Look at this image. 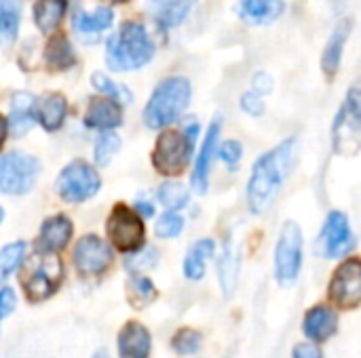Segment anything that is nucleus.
<instances>
[{
    "label": "nucleus",
    "mask_w": 361,
    "mask_h": 358,
    "mask_svg": "<svg viewBox=\"0 0 361 358\" xmlns=\"http://www.w3.org/2000/svg\"><path fill=\"white\" fill-rule=\"evenodd\" d=\"M296 152V139L288 137L273 150L264 152L252 167V175L247 181V207L254 215L264 213L275 196L279 194Z\"/></svg>",
    "instance_id": "obj_1"
},
{
    "label": "nucleus",
    "mask_w": 361,
    "mask_h": 358,
    "mask_svg": "<svg viewBox=\"0 0 361 358\" xmlns=\"http://www.w3.org/2000/svg\"><path fill=\"white\" fill-rule=\"evenodd\" d=\"M154 57V42L146 27L137 21H127L106 42V63L116 72H133L144 68Z\"/></svg>",
    "instance_id": "obj_2"
},
{
    "label": "nucleus",
    "mask_w": 361,
    "mask_h": 358,
    "mask_svg": "<svg viewBox=\"0 0 361 358\" xmlns=\"http://www.w3.org/2000/svg\"><path fill=\"white\" fill-rule=\"evenodd\" d=\"M63 283V264L57 253L40 251L32 253L27 260L21 262L19 285L27 298V302L38 304L53 298Z\"/></svg>",
    "instance_id": "obj_3"
},
{
    "label": "nucleus",
    "mask_w": 361,
    "mask_h": 358,
    "mask_svg": "<svg viewBox=\"0 0 361 358\" xmlns=\"http://www.w3.org/2000/svg\"><path fill=\"white\" fill-rule=\"evenodd\" d=\"M190 95H192V89L186 78L169 76V78L161 80L144 108L146 127L148 129H165L171 122H176L188 108Z\"/></svg>",
    "instance_id": "obj_4"
},
{
    "label": "nucleus",
    "mask_w": 361,
    "mask_h": 358,
    "mask_svg": "<svg viewBox=\"0 0 361 358\" xmlns=\"http://www.w3.org/2000/svg\"><path fill=\"white\" fill-rule=\"evenodd\" d=\"M197 135H199L197 122H188L184 131H176V129L163 131L152 150V165L157 173L167 177H176L184 173L192 158Z\"/></svg>",
    "instance_id": "obj_5"
},
{
    "label": "nucleus",
    "mask_w": 361,
    "mask_h": 358,
    "mask_svg": "<svg viewBox=\"0 0 361 358\" xmlns=\"http://www.w3.org/2000/svg\"><path fill=\"white\" fill-rule=\"evenodd\" d=\"M332 143L336 154L355 156L361 148V93L351 87L332 127Z\"/></svg>",
    "instance_id": "obj_6"
},
{
    "label": "nucleus",
    "mask_w": 361,
    "mask_h": 358,
    "mask_svg": "<svg viewBox=\"0 0 361 358\" xmlns=\"http://www.w3.org/2000/svg\"><path fill=\"white\" fill-rule=\"evenodd\" d=\"M99 186H102L99 173L95 171V167H91V162L82 158L68 162L55 179L57 194L70 205H80L93 198L99 192Z\"/></svg>",
    "instance_id": "obj_7"
},
{
    "label": "nucleus",
    "mask_w": 361,
    "mask_h": 358,
    "mask_svg": "<svg viewBox=\"0 0 361 358\" xmlns=\"http://www.w3.org/2000/svg\"><path fill=\"white\" fill-rule=\"evenodd\" d=\"M40 175V162L32 154L6 152L0 156V192L11 196L27 194Z\"/></svg>",
    "instance_id": "obj_8"
},
{
    "label": "nucleus",
    "mask_w": 361,
    "mask_h": 358,
    "mask_svg": "<svg viewBox=\"0 0 361 358\" xmlns=\"http://www.w3.org/2000/svg\"><path fill=\"white\" fill-rule=\"evenodd\" d=\"M302 268V230L296 222H286L275 245V279L290 287Z\"/></svg>",
    "instance_id": "obj_9"
},
{
    "label": "nucleus",
    "mask_w": 361,
    "mask_h": 358,
    "mask_svg": "<svg viewBox=\"0 0 361 358\" xmlns=\"http://www.w3.org/2000/svg\"><path fill=\"white\" fill-rule=\"evenodd\" d=\"M106 234L114 249L123 253H131L144 245V236H146L144 219L131 207L118 203L112 207L106 219Z\"/></svg>",
    "instance_id": "obj_10"
},
{
    "label": "nucleus",
    "mask_w": 361,
    "mask_h": 358,
    "mask_svg": "<svg viewBox=\"0 0 361 358\" xmlns=\"http://www.w3.org/2000/svg\"><path fill=\"white\" fill-rule=\"evenodd\" d=\"M328 295L334 306L355 310L361 304V262L357 257L345 260L332 274Z\"/></svg>",
    "instance_id": "obj_11"
},
{
    "label": "nucleus",
    "mask_w": 361,
    "mask_h": 358,
    "mask_svg": "<svg viewBox=\"0 0 361 358\" xmlns=\"http://www.w3.org/2000/svg\"><path fill=\"white\" fill-rule=\"evenodd\" d=\"M72 260L82 276H99L112 266L114 253L110 245L97 234H85L82 238H78Z\"/></svg>",
    "instance_id": "obj_12"
},
{
    "label": "nucleus",
    "mask_w": 361,
    "mask_h": 358,
    "mask_svg": "<svg viewBox=\"0 0 361 358\" xmlns=\"http://www.w3.org/2000/svg\"><path fill=\"white\" fill-rule=\"evenodd\" d=\"M355 245V236L351 232L349 226V217L343 211H332L328 213L319 241H317V249L322 253V257L334 260V257H343L345 253H349Z\"/></svg>",
    "instance_id": "obj_13"
},
{
    "label": "nucleus",
    "mask_w": 361,
    "mask_h": 358,
    "mask_svg": "<svg viewBox=\"0 0 361 358\" xmlns=\"http://www.w3.org/2000/svg\"><path fill=\"white\" fill-rule=\"evenodd\" d=\"M220 131H222V120L216 118L209 129H207V135H205V141L201 146V152L197 156V162H195V169H192V188L195 192L199 194H205L207 192V186H209V169H212V162H214V154L218 150V137H220Z\"/></svg>",
    "instance_id": "obj_14"
},
{
    "label": "nucleus",
    "mask_w": 361,
    "mask_h": 358,
    "mask_svg": "<svg viewBox=\"0 0 361 358\" xmlns=\"http://www.w3.org/2000/svg\"><path fill=\"white\" fill-rule=\"evenodd\" d=\"M116 346H118V358H148L152 350V338L142 323L129 321L121 327Z\"/></svg>",
    "instance_id": "obj_15"
},
{
    "label": "nucleus",
    "mask_w": 361,
    "mask_h": 358,
    "mask_svg": "<svg viewBox=\"0 0 361 358\" xmlns=\"http://www.w3.org/2000/svg\"><path fill=\"white\" fill-rule=\"evenodd\" d=\"M72 232H74V226H72L68 215H61V213L51 215L40 226V234H38V243H36L38 247L36 249L59 253L72 241Z\"/></svg>",
    "instance_id": "obj_16"
},
{
    "label": "nucleus",
    "mask_w": 361,
    "mask_h": 358,
    "mask_svg": "<svg viewBox=\"0 0 361 358\" xmlns=\"http://www.w3.org/2000/svg\"><path fill=\"white\" fill-rule=\"evenodd\" d=\"M336 329H338V314L334 312V308L326 304H319L305 314L302 331L307 340H311L313 344L328 342L336 333Z\"/></svg>",
    "instance_id": "obj_17"
},
{
    "label": "nucleus",
    "mask_w": 361,
    "mask_h": 358,
    "mask_svg": "<svg viewBox=\"0 0 361 358\" xmlns=\"http://www.w3.org/2000/svg\"><path fill=\"white\" fill-rule=\"evenodd\" d=\"M68 116V101L61 93H44L34 101V122H38L44 131L53 133L63 127Z\"/></svg>",
    "instance_id": "obj_18"
},
{
    "label": "nucleus",
    "mask_w": 361,
    "mask_h": 358,
    "mask_svg": "<svg viewBox=\"0 0 361 358\" xmlns=\"http://www.w3.org/2000/svg\"><path fill=\"white\" fill-rule=\"evenodd\" d=\"M123 122V103L116 99H110L106 95L95 97L89 101V108L85 112V124L91 129H116Z\"/></svg>",
    "instance_id": "obj_19"
},
{
    "label": "nucleus",
    "mask_w": 361,
    "mask_h": 358,
    "mask_svg": "<svg viewBox=\"0 0 361 358\" xmlns=\"http://www.w3.org/2000/svg\"><path fill=\"white\" fill-rule=\"evenodd\" d=\"M353 30V21L349 17L341 19L336 23V27L332 30V36L328 38L326 46H324V55H322V70L328 78H334L341 61H343V53H345V44L351 36Z\"/></svg>",
    "instance_id": "obj_20"
},
{
    "label": "nucleus",
    "mask_w": 361,
    "mask_h": 358,
    "mask_svg": "<svg viewBox=\"0 0 361 358\" xmlns=\"http://www.w3.org/2000/svg\"><path fill=\"white\" fill-rule=\"evenodd\" d=\"M286 11V0H239L237 15L247 25H269Z\"/></svg>",
    "instance_id": "obj_21"
},
{
    "label": "nucleus",
    "mask_w": 361,
    "mask_h": 358,
    "mask_svg": "<svg viewBox=\"0 0 361 358\" xmlns=\"http://www.w3.org/2000/svg\"><path fill=\"white\" fill-rule=\"evenodd\" d=\"M34 95L27 91H17L11 97V116H8V131L15 137H21L34 124Z\"/></svg>",
    "instance_id": "obj_22"
},
{
    "label": "nucleus",
    "mask_w": 361,
    "mask_h": 358,
    "mask_svg": "<svg viewBox=\"0 0 361 358\" xmlns=\"http://www.w3.org/2000/svg\"><path fill=\"white\" fill-rule=\"evenodd\" d=\"M216 255V243L212 238L197 241L184 260V276L188 281H201L205 276V264Z\"/></svg>",
    "instance_id": "obj_23"
},
{
    "label": "nucleus",
    "mask_w": 361,
    "mask_h": 358,
    "mask_svg": "<svg viewBox=\"0 0 361 358\" xmlns=\"http://www.w3.org/2000/svg\"><path fill=\"white\" fill-rule=\"evenodd\" d=\"M44 63H47V68H51L55 72L70 70L76 63L74 49H72V44H70V40L66 36L57 34L47 42V46H44Z\"/></svg>",
    "instance_id": "obj_24"
},
{
    "label": "nucleus",
    "mask_w": 361,
    "mask_h": 358,
    "mask_svg": "<svg viewBox=\"0 0 361 358\" xmlns=\"http://www.w3.org/2000/svg\"><path fill=\"white\" fill-rule=\"evenodd\" d=\"M68 8V0H36L34 4V23L40 32L51 34L61 23Z\"/></svg>",
    "instance_id": "obj_25"
},
{
    "label": "nucleus",
    "mask_w": 361,
    "mask_h": 358,
    "mask_svg": "<svg viewBox=\"0 0 361 358\" xmlns=\"http://www.w3.org/2000/svg\"><path fill=\"white\" fill-rule=\"evenodd\" d=\"M112 19H114L112 11L108 6H99L93 13H80V15H76L74 21H72V25H74V30L82 38H87V36H97V34L106 32L112 25Z\"/></svg>",
    "instance_id": "obj_26"
},
{
    "label": "nucleus",
    "mask_w": 361,
    "mask_h": 358,
    "mask_svg": "<svg viewBox=\"0 0 361 358\" xmlns=\"http://www.w3.org/2000/svg\"><path fill=\"white\" fill-rule=\"evenodd\" d=\"M239 264H241L239 251L235 249V245H226L224 253H222V257L218 262V276H220V285H222V291H224L226 298H231L235 287H237Z\"/></svg>",
    "instance_id": "obj_27"
},
{
    "label": "nucleus",
    "mask_w": 361,
    "mask_h": 358,
    "mask_svg": "<svg viewBox=\"0 0 361 358\" xmlns=\"http://www.w3.org/2000/svg\"><path fill=\"white\" fill-rule=\"evenodd\" d=\"M21 23V0H0V44L17 38Z\"/></svg>",
    "instance_id": "obj_28"
},
{
    "label": "nucleus",
    "mask_w": 361,
    "mask_h": 358,
    "mask_svg": "<svg viewBox=\"0 0 361 358\" xmlns=\"http://www.w3.org/2000/svg\"><path fill=\"white\" fill-rule=\"evenodd\" d=\"M159 298V291L154 287V283L142 274H133L127 283V300L135 310H142L146 306H150L154 300Z\"/></svg>",
    "instance_id": "obj_29"
},
{
    "label": "nucleus",
    "mask_w": 361,
    "mask_h": 358,
    "mask_svg": "<svg viewBox=\"0 0 361 358\" xmlns=\"http://www.w3.org/2000/svg\"><path fill=\"white\" fill-rule=\"evenodd\" d=\"M195 4H197V0H169L163 4L161 13L157 15V23L165 30L178 27L188 17V13L195 8Z\"/></svg>",
    "instance_id": "obj_30"
},
{
    "label": "nucleus",
    "mask_w": 361,
    "mask_h": 358,
    "mask_svg": "<svg viewBox=\"0 0 361 358\" xmlns=\"http://www.w3.org/2000/svg\"><path fill=\"white\" fill-rule=\"evenodd\" d=\"M157 198L159 203L167 209V211H180L188 205V198H190V192L186 190L184 184L180 181H165L159 186V192H157Z\"/></svg>",
    "instance_id": "obj_31"
},
{
    "label": "nucleus",
    "mask_w": 361,
    "mask_h": 358,
    "mask_svg": "<svg viewBox=\"0 0 361 358\" xmlns=\"http://www.w3.org/2000/svg\"><path fill=\"white\" fill-rule=\"evenodd\" d=\"M25 249H27V245L23 241H15L0 249V285L21 266V262L25 257Z\"/></svg>",
    "instance_id": "obj_32"
},
{
    "label": "nucleus",
    "mask_w": 361,
    "mask_h": 358,
    "mask_svg": "<svg viewBox=\"0 0 361 358\" xmlns=\"http://www.w3.org/2000/svg\"><path fill=\"white\" fill-rule=\"evenodd\" d=\"M118 148H121V137L112 129L102 131L99 137H97V141H95V148H93L95 162L99 167H108L112 162V158L116 156Z\"/></svg>",
    "instance_id": "obj_33"
},
{
    "label": "nucleus",
    "mask_w": 361,
    "mask_h": 358,
    "mask_svg": "<svg viewBox=\"0 0 361 358\" xmlns=\"http://www.w3.org/2000/svg\"><path fill=\"white\" fill-rule=\"evenodd\" d=\"M159 262V253L154 247H140L135 251H131L125 260V268L129 274H144L148 270H152Z\"/></svg>",
    "instance_id": "obj_34"
},
{
    "label": "nucleus",
    "mask_w": 361,
    "mask_h": 358,
    "mask_svg": "<svg viewBox=\"0 0 361 358\" xmlns=\"http://www.w3.org/2000/svg\"><path fill=\"white\" fill-rule=\"evenodd\" d=\"M201 346H203V335L195 329H188V327L180 329L171 338V348L180 357H192L201 350Z\"/></svg>",
    "instance_id": "obj_35"
},
{
    "label": "nucleus",
    "mask_w": 361,
    "mask_h": 358,
    "mask_svg": "<svg viewBox=\"0 0 361 358\" xmlns=\"http://www.w3.org/2000/svg\"><path fill=\"white\" fill-rule=\"evenodd\" d=\"M91 82H93V87H95L102 95H106V97H110V99H116L118 103H131V99H133V95H131L129 89L116 84L112 78H108V76L102 74V72H95V74L91 76Z\"/></svg>",
    "instance_id": "obj_36"
},
{
    "label": "nucleus",
    "mask_w": 361,
    "mask_h": 358,
    "mask_svg": "<svg viewBox=\"0 0 361 358\" xmlns=\"http://www.w3.org/2000/svg\"><path fill=\"white\" fill-rule=\"evenodd\" d=\"M182 230H184V217L178 211H165L154 224V232L159 238H176L182 234Z\"/></svg>",
    "instance_id": "obj_37"
},
{
    "label": "nucleus",
    "mask_w": 361,
    "mask_h": 358,
    "mask_svg": "<svg viewBox=\"0 0 361 358\" xmlns=\"http://www.w3.org/2000/svg\"><path fill=\"white\" fill-rule=\"evenodd\" d=\"M241 110L247 112L250 116H262L267 106H264V99L260 93H256L254 89L247 91L245 95H241Z\"/></svg>",
    "instance_id": "obj_38"
},
{
    "label": "nucleus",
    "mask_w": 361,
    "mask_h": 358,
    "mask_svg": "<svg viewBox=\"0 0 361 358\" xmlns=\"http://www.w3.org/2000/svg\"><path fill=\"white\" fill-rule=\"evenodd\" d=\"M218 154H220V158H222L226 165L235 167V165L241 160V156H243V146H241L239 141H235V139H228V141H224V143L220 146Z\"/></svg>",
    "instance_id": "obj_39"
},
{
    "label": "nucleus",
    "mask_w": 361,
    "mask_h": 358,
    "mask_svg": "<svg viewBox=\"0 0 361 358\" xmlns=\"http://www.w3.org/2000/svg\"><path fill=\"white\" fill-rule=\"evenodd\" d=\"M17 306V295L11 287H2L0 289V321L6 319Z\"/></svg>",
    "instance_id": "obj_40"
},
{
    "label": "nucleus",
    "mask_w": 361,
    "mask_h": 358,
    "mask_svg": "<svg viewBox=\"0 0 361 358\" xmlns=\"http://www.w3.org/2000/svg\"><path fill=\"white\" fill-rule=\"evenodd\" d=\"M252 87H254V91L256 93H271L273 91V78L267 74V72H258L256 76H254V80H252Z\"/></svg>",
    "instance_id": "obj_41"
},
{
    "label": "nucleus",
    "mask_w": 361,
    "mask_h": 358,
    "mask_svg": "<svg viewBox=\"0 0 361 358\" xmlns=\"http://www.w3.org/2000/svg\"><path fill=\"white\" fill-rule=\"evenodd\" d=\"M292 358H324L322 350L311 342V344H298L292 352Z\"/></svg>",
    "instance_id": "obj_42"
},
{
    "label": "nucleus",
    "mask_w": 361,
    "mask_h": 358,
    "mask_svg": "<svg viewBox=\"0 0 361 358\" xmlns=\"http://www.w3.org/2000/svg\"><path fill=\"white\" fill-rule=\"evenodd\" d=\"M133 211H135L142 219H148V217H152V215H154V207H152L148 200H137Z\"/></svg>",
    "instance_id": "obj_43"
},
{
    "label": "nucleus",
    "mask_w": 361,
    "mask_h": 358,
    "mask_svg": "<svg viewBox=\"0 0 361 358\" xmlns=\"http://www.w3.org/2000/svg\"><path fill=\"white\" fill-rule=\"evenodd\" d=\"M6 135H8V122H6V118L0 114V150H2V146H4V141H6Z\"/></svg>",
    "instance_id": "obj_44"
},
{
    "label": "nucleus",
    "mask_w": 361,
    "mask_h": 358,
    "mask_svg": "<svg viewBox=\"0 0 361 358\" xmlns=\"http://www.w3.org/2000/svg\"><path fill=\"white\" fill-rule=\"evenodd\" d=\"M102 2H108V4H125L129 0H102Z\"/></svg>",
    "instance_id": "obj_45"
},
{
    "label": "nucleus",
    "mask_w": 361,
    "mask_h": 358,
    "mask_svg": "<svg viewBox=\"0 0 361 358\" xmlns=\"http://www.w3.org/2000/svg\"><path fill=\"white\" fill-rule=\"evenodd\" d=\"M93 358H110L106 352H97V354H93Z\"/></svg>",
    "instance_id": "obj_46"
},
{
    "label": "nucleus",
    "mask_w": 361,
    "mask_h": 358,
    "mask_svg": "<svg viewBox=\"0 0 361 358\" xmlns=\"http://www.w3.org/2000/svg\"><path fill=\"white\" fill-rule=\"evenodd\" d=\"M2 219H4V211H2V207H0V224H2Z\"/></svg>",
    "instance_id": "obj_47"
}]
</instances>
